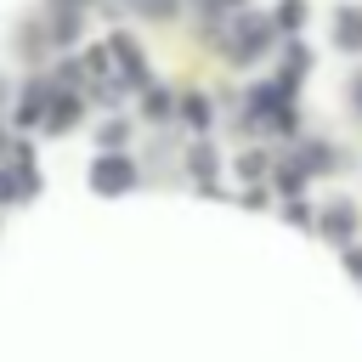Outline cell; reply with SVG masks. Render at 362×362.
I'll use <instances>...</instances> for the list:
<instances>
[{"label":"cell","mask_w":362,"mask_h":362,"mask_svg":"<svg viewBox=\"0 0 362 362\" xmlns=\"http://www.w3.org/2000/svg\"><path fill=\"white\" fill-rule=\"evenodd\" d=\"M34 192H40L34 164H23V170H0V204H11V198H34Z\"/></svg>","instance_id":"obj_3"},{"label":"cell","mask_w":362,"mask_h":362,"mask_svg":"<svg viewBox=\"0 0 362 362\" xmlns=\"http://www.w3.org/2000/svg\"><path fill=\"white\" fill-rule=\"evenodd\" d=\"M192 175H198V181L215 175V153H209V147H192Z\"/></svg>","instance_id":"obj_8"},{"label":"cell","mask_w":362,"mask_h":362,"mask_svg":"<svg viewBox=\"0 0 362 362\" xmlns=\"http://www.w3.org/2000/svg\"><path fill=\"white\" fill-rule=\"evenodd\" d=\"M334 28H339V45H345V51H362V17H356V11H339Z\"/></svg>","instance_id":"obj_6"},{"label":"cell","mask_w":362,"mask_h":362,"mask_svg":"<svg viewBox=\"0 0 362 362\" xmlns=\"http://www.w3.org/2000/svg\"><path fill=\"white\" fill-rule=\"evenodd\" d=\"M96 141H102V147H124V124H102Z\"/></svg>","instance_id":"obj_10"},{"label":"cell","mask_w":362,"mask_h":362,"mask_svg":"<svg viewBox=\"0 0 362 362\" xmlns=\"http://www.w3.org/2000/svg\"><path fill=\"white\" fill-rule=\"evenodd\" d=\"M74 119H79V102H74V96L51 102V130H62V124H74Z\"/></svg>","instance_id":"obj_7"},{"label":"cell","mask_w":362,"mask_h":362,"mask_svg":"<svg viewBox=\"0 0 362 362\" xmlns=\"http://www.w3.org/2000/svg\"><path fill=\"white\" fill-rule=\"evenodd\" d=\"M187 119H192V124H209V102H204V96H187Z\"/></svg>","instance_id":"obj_9"},{"label":"cell","mask_w":362,"mask_h":362,"mask_svg":"<svg viewBox=\"0 0 362 362\" xmlns=\"http://www.w3.org/2000/svg\"><path fill=\"white\" fill-rule=\"evenodd\" d=\"M277 187H283V192H300V187H305V170H283Z\"/></svg>","instance_id":"obj_11"},{"label":"cell","mask_w":362,"mask_h":362,"mask_svg":"<svg viewBox=\"0 0 362 362\" xmlns=\"http://www.w3.org/2000/svg\"><path fill=\"white\" fill-rule=\"evenodd\" d=\"M322 232L345 243V238L356 232V209H351V204H328V209H322Z\"/></svg>","instance_id":"obj_5"},{"label":"cell","mask_w":362,"mask_h":362,"mask_svg":"<svg viewBox=\"0 0 362 362\" xmlns=\"http://www.w3.org/2000/svg\"><path fill=\"white\" fill-rule=\"evenodd\" d=\"M266 40H272V23H266V17H243V23H238V34H232V57H238V62H249V57H260V51H266Z\"/></svg>","instance_id":"obj_1"},{"label":"cell","mask_w":362,"mask_h":362,"mask_svg":"<svg viewBox=\"0 0 362 362\" xmlns=\"http://www.w3.org/2000/svg\"><path fill=\"white\" fill-rule=\"evenodd\" d=\"M90 181H96V192H124L136 181V170H130V158H96Z\"/></svg>","instance_id":"obj_2"},{"label":"cell","mask_w":362,"mask_h":362,"mask_svg":"<svg viewBox=\"0 0 362 362\" xmlns=\"http://www.w3.org/2000/svg\"><path fill=\"white\" fill-rule=\"evenodd\" d=\"M238 170H243V175H260V170H266V158H260V153H243V158H238Z\"/></svg>","instance_id":"obj_12"},{"label":"cell","mask_w":362,"mask_h":362,"mask_svg":"<svg viewBox=\"0 0 362 362\" xmlns=\"http://www.w3.org/2000/svg\"><path fill=\"white\" fill-rule=\"evenodd\" d=\"M107 57L124 68V79H141V74H147V68H141V51H136V40H124V34H119V40H107Z\"/></svg>","instance_id":"obj_4"},{"label":"cell","mask_w":362,"mask_h":362,"mask_svg":"<svg viewBox=\"0 0 362 362\" xmlns=\"http://www.w3.org/2000/svg\"><path fill=\"white\" fill-rule=\"evenodd\" d=\"M300 17H305V6H300V0H288V6H283V28H294Z\"/></svg>","instance_id":"obj_13"},{"label":"cell","mask_w":362,"mask_h":362,"mask_svg":"<svg viewBox=\"0 0 362 362\" xmlns=\"http://www.w3.org/2000/svg\"><path fill=\"white\" fill-rule=\"evenodd\" d=\"M351 90H356V107H362V79H356V85H351Z\"/></svg>","instance_id":"obj_14"}]
</instances>
